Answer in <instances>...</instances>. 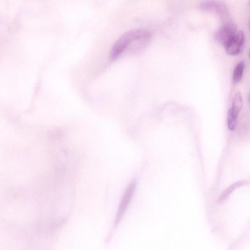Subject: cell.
<instances>
[{"label": "cell", "instance_id": "obj_1", "mask_svg": "<svg viewBox=\"0 0 250 250\" xmlns=\"http://www.w3.org/2000/svg\"><path fill=\"white\" fill-rule=\"evenodd\" d=\"M150 35L149 31L144 29L132 30L125 32L113 45L110 53V60H117L132 41Z\"/></svg>", "mask_w": 250, "mask_h": 250}, {"label": "cell", "instance_id": "obj_2", "mask_svg": "<svg viewBox=\"0 0 250 250\" xmlns=\"http://www.w3.org/2000/svg\"><path fill=\"white\" fill-rule=\"evenodd\" d=\"M237 31V26L235 23L228 22L215 33L214 39L218 43L225 47L236 33Z\"/></svg>", "mask_w": 250, "mask_h": 250}, {"label": "cell", "instance_id": "obj_3", "mask_svg": "<svg viewBox=\"0 0 250 250\" xmlns=\"http://www.w3.org/2000/svg\"><path fill=\"white\" fill-rule=\"evenodd\" d=\"M245 35L242 31L236 32L227 45L225 47L226 53L229 55H237L244 48Z\"/></svg>", "mask_w": 250, "mask_h": 250}, {"label": "cell", "instance_id": "obj_4", "mask_svg": "<svg viewBox=\"0 0 250 250\" xmlns=\"http://www.w3.org/2000/svg\"><path fill=\"white\" fill-rule=\"evenodd\" d=\"M200 7L204 11L216 12L223 18L228 14V7L222 0H206L201 4Z\"/></svg>", "mask_w": 250, "mask_h": 250}, {"label": "cell", "instance_id": "obj_5", "mask_svg": "<svg viewBox=\"0 0 250 250\" xmlns=\"http://www.w3.org/2000/svg\"><path fill=\"white\" fill-rule=\"evenodd\" d=\"M135 185L136 184L135 182L133 181L131 182L127 187L118 211L117 215V220L118 221H119V220L122 217L127 208L133 195L134 190L135 188Z\"/></svg>", "mask_w": 250, "mask_h": 250}, {"label": "cell", "instance_id": "obj_6", "mask_svg": "<svg viewBox=\"0 0 250 250\" xmlns=\"http://www.w3.org/2000/svg\"><path fill=\"white\" fill-rule=\"evenodd\" d=\"M245 66V62L243 61L240 62L235 66L232 76L233 82L234 83H239L242 79Z\"/></svg>", "mask_w": 250, "mask_h": 250}, {"label": "cell", "instance_id": "obj_7", "mask_svg": "<svg viewBox=\"0 0 250 250\" xmlns=\"http://www.w3.org/2000/svg\"><path fill=\"white\" fill-rule=\"evenodd\" d=\"M243 106V99L240 92H237L233 97L232 105L230 108L234 112L238 114Z\"/></svg>", "mask_w": 250, "mask_h": 250}, {"label": "cell", "instance_id": "obj_8", "mask_svg": "<svg viewBox=\"0 0 250 250\" xmlns=\"http://www.w3.org/2000/svg\"><path fill=\"white\" fill-rule=\"evenodd\" d=\"M238 114L234 112L230 108L229 109L227 116V125L229 129L234 130L236 126Z\"/></svg>", "mask_w": 250, "mask_h": 250}, {"label": "cell", "instance_id": "obj_9", "mask_svg": "<svg viewBox=\"0 0 250 250\" xmlns=\"http://www.w3.org/2000/svg\"><path fill=\"white\" fill-rule=\"evenodd\" d=\"M249 57H250V54H249Z\"/></svg>", "mask_w": 250, "mask_h": 250}, {"label": "cell", "instance_id": "obj_10", "mask_svg": "<svg viewBox=\"0 0 250 250\" xmlns=\"http://www.w3.org/2000/svg\"></svg>", "mask_w": 250, "mask_h": 250}, {"label": "cell", "instance_id": "obj_11", "mask_svg": "<svg viewBox=\"0 0 250 250\" xmlns=\"http://www.w3.org/2000/svg\"><path fill=\"white\" fill-rule=\"evenodd\" d=\"M249 4L250 5V1H249Z\"/></svg>", "mask_w": 250, "mask_h": 250}]
</instances>
